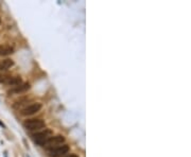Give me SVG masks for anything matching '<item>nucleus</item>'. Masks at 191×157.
Returning <instances> with one entry per match:
<instances>
[{
	"label": "nucleus",
	"instance_id": "obj_3",
	"mask_svg": "<svg viewBox=\"0 0 191 157\" xmlns=\"http://www.w3.org/2000/svg\"><path fill=\"white\" fill-rule=\"evenodd\" d=\"M68 152H69V146L67 144H63V146H58L53 149L48 150L47 154L49 157H61L66 155Z\"/></svg>",
	"mask_w": 191,
	"mask_h": 157
},
{
	"label": "nucleus",
	"instance_id": "obj_8",
	"mask_svg": "<svg viewBox=\"0 0 191 157\" xmlns=\"http://www.w3.org/2000/svg\"><path fill=\"white\" fill-rule=\"evenodd\" d=\"M30 88V84L25 83V84H20V85L16 86L14 89H12L11 92H15V94H19V92H23V91L28 90Z\"/></svg>",
	"mask_w": 191,
	"mask_h": 157
},
{
	"label": "nucleus",
	"instance_id": "obj_7",
	"mask_svg": "<svg viewBox=\"0 0 191 157\" xmlns=\"http://www.w3.org/2000/svg\"><path fill=\"white\" fill-rule=\"evenodd\" d=\"M13 66H14V61L13 60L6 58V60L0 61V71H6V70H8Z\"/></svg>",
	"mask_w": 191,
	"mask_h": 157
},
{
	"label": "nucleus",
	"instance_id": "obj_9",
	"mask_svg": "<svg viewBox=\"0 0 191 157\" xmlns=\"http://www.w3.org/2000/svg\"><path fill=\"white\" fill-rule=\"evenodd\" d=\"M14 51L13 47L11 46H0V55H9V54H12Z\"/></svg>",
	"mask_w": 191,
	"mask_h": 157
},
{
	"label": "nucleus",
	"instance_id": "obj_11",
	"mask_svg": "<svg viewBox=\"0 0 191 157\" xmlns=\"http://www.w3.org/2000/svg\"><path fill=\"white\" fill-rule=\"evenodd\" d=\"M0 125H1V126H3V127H6V125H4V124H3L1 121H0Z\"/></svg>",
	"mask_w": 191,
	"mask_h": 157
},
{
	"label": "nucleus",
	"instance_id": "obj_5",
	"mask_svg": "<svg viewBox=\"0 0 191 157\" xmlns=\"http://www.w3.org/2000/svg\"><path fill=\"white\" fill-rule=\"evenodd\" d=\"M64 141H65V138H64V136H61V135L52 136V137L50 138L49 140H48L47 142L44 144V146L47 150H50V149L55 148V146H61L62 144H64Z\"/></svg>",
	"mask_w": 191,
	"mask_h": 157
},
{
	"label": "nucleus",
	"instance_id": "obj_4",
	"mask_svg": "<svg viewBox=\"0 0 191 157\" xmlns=\"http://www.w3.org/2000/svg\"><path fill=\"white\" fill-rule=\"evenodd\" d=\"M40 109H42V104L40 103H32V104L26 106L25 108H22L20 114L22 116H32L34 114L38 113Z\"/></svg>",
	"mask_w": 191,
	"mask_h": 157
},
{
	"label": "nucleus",
	"instance_id": "obj_10",
	"mask_svg": "<svg viewBox=\"0 0 191 157\" xmlns=\"http://www.w3.org/2000/svg\"><path fill=\"white\" fill-rule=\"evenodd\" d=\"M67 157H78L77 155H73V154H70L69 156H67Z\"/></svg>",
	"mask_w": 191,
	"mask_h": 157
},
{
	"label": "nucleus",
	"instance_id": "obj_1",
	"mask_svg": "<svg viewBox=\"0 0 191 157\" xmlns=\"http://www.w3.org/2000/svg\"><path fill=\"white\" fill-rule=\"evenodd\" d=\"M51 137H52V132L50 130H45V131H42V132H38V133H36V134H34V135L32 136V139H33V141L35 144L44 146V144H46Z\"/></svg>",
	"mask_w": 191,
	"mask_h": 157
},
{
	"label": "nucleus",
	"instance_id": "obj_2",
	"mask_svg": "<svg viewBox=\"0 0 191 157\" xmlns=\"http://www.w3.org/2000/svg\"><path fill=\"white\" fill-rule=\"evenodd\" d=\"M23 126L29 131H38L45 127V122L42 119H28L23 122Z\"/></svg>",
	"mask_w": 191,
	"mask_h": 157
},
{
	"label": "nucleus",
	"instance_id": "obj_6",
	"mask_svg": "<svg viewBox=\"0 0 191 157\" xmlns=\"http://www.w3.org/2000/svg\"><path fill=\"white\" fill-rule=\"evenodd\" d=\"M0 82L15 87L22 84V81L19 77H11V75H0Z\"/></svg>",
	"mask_w": 191,
	"mask_h": 157
}]
</instances>
